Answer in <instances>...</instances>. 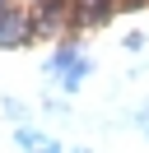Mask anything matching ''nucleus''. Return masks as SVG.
Listing matches in <instances>:
<instances>
[{
	"label": "nucleus",
	"instance_id": "obj_6",
	"mask_svg": "<svg viewBox=\"0 0 149 153\" xmlns=\"http://www.w3.org/2000/svg\"><path fill=\"white\" fill-rule=\"evenodd\" d=\"M42 5H61V0H42Z\"/></svg>",
	"mask_w": 149,
	"mask_h": 153
},
{
	"label": "nucleus",
	"instance_id": "obj_5",
	"mask_svg": "<svg viewBox=\"0 0 149 153\" xmlns=\"http://www.w3.org/2000/svg\"><path fill=\"white\" fill-rule=\"evenodd\" d=\"M42 153H61V144H47V149H42Z\"/></svg>",
	"mask_w": 149,
	"mask_h": 153
},
{
	"label": "nucleus",
	"instance_id": "obj_3",
	"mask_svg": "<svg viewBox=\"0 0 149 153\" xmlns=\"http://www.w3.org/2000/svg\"><path fill=\"white\" fill-rule=\"evenodd\" d=\"M84 79H89V60H79L70 74H61V88H65V93H79V84H84Z\"/></svg>",
	"mask_w": 149,
	"mask_h": 153
},
{
	"label": "nucleus",
	"instance_id": "obj_4",
	"mask_svg": "<svg viewBox=\"0 0 149 153\" xmlns=\"http://www.w3.org/2000/svg\"><path fill=\"white\" fill-rule=\"evenodd\" d=\"M135 125H140V130L149 134V102H144V107H140V111H135Z\"/></svg>",
	"mask_w": 149,
	"mask_h": 153
},
{
	"label": "nucleus",
	"instance_id": "obj_1",
	"mask_svg": "<svg viewBox=\"0 0 149 153\" xmlns=\"http://www.w3.org/2000/svg\"><path fill=\"white\" fill-rule=\"evenodd\" d=\"M33 33L37 28H33V19L23 10H5V19H0V47H23Z\"/></svg>",
	"mask_w": 149,
	"mask_h": 153
},
{
	"label": "nucleus",
	"instance_id": "obj_7",
	"mask_svg": "<svg viewBox=\"0 0 149 153\" xmlns=\"http://www.w3.org/2000/svg\"><path fill=\"white\" fill-rule=\"evenodd\" d=\"M74 153H93V149H74Z\"/></svg>",
	"mask_w": 149,
	"mask_h": 153
},
{
	"label": "nucleus",
	"instance_id": "obj_2",
	"mask_svg": "<svg viewBox=\"0 0 149 153\" xmlns=\"http://www.w3.org/2000/svg\"><path fill=\"white\" fill-rule=\"evenodd\" d=\"M14 144H19L23 153H42V149H47L51 139H47L42 130H33V125H19V130H14Z\"/></svg>",
	"mask_w": 149,
	"mask_h": 153
}]
</instances>
